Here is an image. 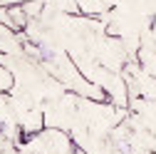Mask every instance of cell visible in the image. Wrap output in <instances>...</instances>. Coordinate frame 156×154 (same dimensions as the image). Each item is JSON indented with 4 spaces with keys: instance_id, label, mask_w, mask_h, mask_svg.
Here are the masks:
<instances>
[{
    "instance_id": "cell-1",
    "label": "cell",
    "mask_w": 156,
    "mask_h": 154,
    "mask_svg": "<svg viewBox=\"0 0 156 154\" xmlns=\"http://www.w3.org/2000/svg\"><path fill=\"white\" fill-rule=\"evenodd\" d=\"M23 147L27 154H72L74 152L69 134L62 129H52V127H45L37 134L25 137Z\"/></svg>"
}]
</instances>
